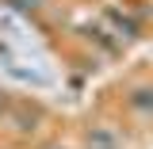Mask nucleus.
<instances>
[{
    "label": "nucleus",
    "instance_id": "2",
    "mask_svg": "<svg viewBox=\"0 0 153 149\" xmlns=\"http://www.w3.org/2000/svg\"><path fill=\"white\" fill-rule=\"evenodd\" d=\"M16 8H19V12H35V8H38V0H19Z\"/></svg>",
    "mask_w": 153,
    "mask_h": 149
},
{
    "label": "nucleus",
    "instance_id": "1",
    "mask_svg": "<svg viewBox=\"0 0 153 149\" xmlns=\"http://www.w3.org/2000/svg\"><path fill=\"white\" fill-rule=\"evenodd\" d=\"M88 149H119V142H115L111 130H96L92 138H88Z\"/></svg>",
    "mask_w": 153,
    "mask_h": 149
}]
</instances>
